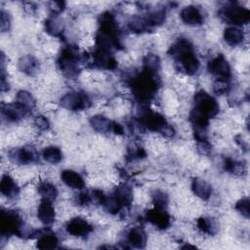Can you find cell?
Segmentation results:
<instances>
[{
	"label": "cell",
	"instance_id": "e575fe53",
	"mask_svg": "<svg viewBox=\"0 0 250 250\" xmlns=\"http://www.w3.org/2000/svg\"><path fill=\"white\" fill-rule=\"evenodd\" d=\"M152 201H153L154 207L165 209L168 203V197L165 192L161 190H155L152 193Z\"/></svg>",
	"mask_w": 250,
	"mask_h": 250
},
{
	"label": "cell",
	"instance_id": "ab89813d",
	"mask_svg": "<svg viewBox=\"0 0 250 250\" xmlns=\"http://www.w3.org/2000/svg\"><path fill=\"white\" fill-rule=\"evenodd\" d=\"M64 5L65 3L62 1H52L49 3V9L54 14V16H56L63 11Z\"/></svg>",
	"mask_w": 250,
	"mask_h": 250
},
{
	"label": "cell",
	"instance_id": "cb8c5ba5",
	"mask_svg": "<svg viewBox=\"0 0 250 250\" xmlns=\"http://www.w3.org/2000/svg\"><path fill=\"white\" fill-rule=\"evenodd\" d=\"M19 68L28 74V75H32L34 73L37 72L38 68H39V62L38 61L32 57V56H24L22 57L20 61H19Z\"/></svg>",
	"mask_w": 250,
	"mask_h": 250
},
{
	"label": "cell",
	"instance_id": "6da1fadb",
	"mask_svg": "<svg viewBox=\"0 0 250 250\" xmlns=\"http://www.w3.org/2000/svg\"><path fill=\"white\" fill-rule=\"evenodd\" d=\"M169 55L180 66V70L188 75H193L199 68L197 59L191 43L186 38L178 39L169 49Z\"/></svg>",
	"mask_w": 250,
	"mask_h": 250
},
{
	"label": "cell",
	"instance_id": "8992f818",
	"mask_svg": "<svg viewBox=\"0 0 250 250\" xmlns=\"http://www.w3.org/2000/svg\"><path fill=\"white\" fill-rule=\"evenodd\" d=\"M193 109L197 110L207 118H213L219 113V104L217 101L205 91H198L193 98Z\"/></svg>",
	"mask_w": 250,
	"mask_h": 250
},
{
	"label": "cell",
	"instance_id": "7c38bea8",
	"mask_svg": "<svg viewBox=\"0 0 250 250\" xmlns=\"http://www.w3.org/2000/svg\"><path fill=\"white\" fill-rule=\"evenodd\" d=\"M93 63L100 68L110 70L115 69L117 66V62L111 52L100 48H96L93 53Z\"/></svg>",
	"mask_w": 250,
	"mask_h": 250
},
{
	"label": "cell",
	"instance_id": "30bf717a",
	"mask_svg": "<svg viewBox=\"0 0 250 250\" xmlns=\"http://www.w3.org/2000/svg\"><path fill=\"white\" fill-rule=\"evenodd\" d=\"M146 219L147 222L160 229H165L169 228L171 224L170 215L166 212L165 209L158 207H154L153 209L148 210L146 213Z\"/></svg>",
	"mask_w": 250,
	"mask_h": 250
},
{
	"label": "cell",
	"instance_id": "ac0fdd59",
	"mask_svg": "<svg viewBox=\"0 0 250 250\" xmlns=\"http://www.w3.org/2000/svg\"><path fill=\"white\" fill-rule=\"evenodd\" d=\"M191 189L193 193L203 200H207L212 193V187L205 180L194 178L191 183Z\"/></svg>",
	"mask_w": 250,
	"mask_h": 250
},
{
	"label": "cell",
	"instance_id": "74e56055",
	"mask_svg": "<svg viewBox=\"0 0 250 250\" xmlns=\"http://www.w3.org/2000/svg\"><path fill=\"white\" fill-rule=\"evenodd\" d=\"M146 151L142 146H133L131 147H129L128 149V156L131 159H141V158H145L146 157Z\"/></svg>",
	"mask_w": 250,
	"mask_h": 250
},
{
	"label": "cell",
	"instance_id": "7a4b0ae2",
	"mask_svg": "<svg viewBox=\"0 0 250 250\" xmlns=\"http://www.w3.org/2000/svg\"><path fill=\"white\" fill-rule=\"evenodd\" d=\"M130 85L135 99L145 104L156 94L159 87V79L157 73L143 68L139 74L132 78Z\"/></svg>",
	"mask_w": 250,
	"mask_h": 250
},
{
	"label": "cell",
	"instance_id": "3957f363",
	"mask_svg": "<svg viewBox=\"0 0 250 250\" xmlns=\"http://www.w3.org/2000/svg\"><path fill=\"white\" fill-rule=\"evenodd\" d=\"M138 117L141 125L152 132H160L165 136H173L174 130L167 123L163 115L151 110L148 106L143 105L139 110Z\"/></svg>",
	"mask_w": 250,
	"mask_h": 250
},
{
	"label": "cell",
	"instance_id": "603a6c76",
	"mask_svg": "<svg viewBox=\"0 0 250 250\" xmlns=\"http://www.w3.org/2000/svg\"><path fill=\"white\" fill-rule=\"evenodd\" d=\"M112 122L108 118H106L104 115H94L90 119V124L93 127V129L99 133H107L111 132Z\"/></svg>",
	"mask_w": 250,
	"mask_h": 250
},
{
	"label": "cell",
	"instance_id": "9a60e30c",
	"mask_svg": "<svg viewBox=\"0 0 250 250\" xmlns=\"http://www.w3.org/2000/svg\"><path fill=\"white\" fill-rule=\"evenodd\" d=\"M182 21L188 25H200L203 23V15L195 6H187L180 13Z\"/></svg>",
	"mask_w": 250,
	"mask_h": 250
},
{
	"label": "cell",
	"instance_id": "f546056e",
	"mask_svg": "<svg viewBox=\"0 0 250 250\" xmlns=\"http://www.w3.org/2000/svg\"><path fill=\"white\" fill-rule=\"evenodd\" d=\"M42 158L49 163L57 164L62 159V153L57 146H48L43 149Z\"/></svg>",
	"mask_w": 250,
	"mask_h": 250
},
{
	"label": "cell",
	"instance_id": "8fae6325",
	"mask_svg": "<svg viewBox=\"0 0 250 250\" xmlns=\"http://www.w3.org/2000/svg\"><path fill=\"white\" fill-rule=\"evenodd\" d=\"M10 159L17 164H29L35 162L38 158V154L31 146H22L15 148L9 153Z\"/></svg>",
	"mask_w": 250,
	"mask_h": 250
},
{
	"label": "cell",
	"instance_id": "d590c367",
	"mask_svg": "<svg viewBox=\"0 0 250 250\" xmlns=\"http://www.w3.org/2000/svg\"><path fill=\"white\" fill-rule=\"evenodd\" d=\"M230 85L227 79L218 78L213 84V91L218 95L227 94L229 91Z\"/></svg>",
	"mask_w": 250,
	"mask_h": 250
},
{
	"label": "cell",
	"instance_id": "484cf974",
	"mask_svg": "<svg viewBox=\"0 0 250 250\" xmlns=\"http://www.w3.org/2000/svg\"><path fill=\"white\" fill-rule=\"evenodd\" d=\"M128 27L132 32H135V33H144L151 29L146 18L139 17V16H136L130 19V21H128Z\"/></svg>",
	"mask_w": 250,
	"mask_h": 250
},
{
	"label": "cell",
	"instance_id": "f1b7e54d",
	"mask_svg": "<svg viewBox=\"0 0 250 250\" xmlns=\"http://www.w3.org/2000/svg\"><path fill=\"white\" fill-rule=\"evenodd\" d=\"M38 193L42 196V198L52 201L58 196V189L49 182H41L38 186Z\"/></svg>",
	"mask_w": 250,
	"mask_h": 250
},
{
	"label": "cell",
	"instance_id": "e0dca14e",
	"mask_svg": "<svg viewBox=\"0 0 250 250\" xmlns=\"http://www.w3.org/2000/svg\"><path fill=\"white\" fill-rule=\"evenodd\" d=\"M62 181L69 188L81 189L85 187L84 179L80 174L73 170H63L61 174Z\"/></svg>",
	"mask_w": 250,
	"mask_h": 250
},
{
	"label": "cell",
	"instance_id": "52a82bcc",
	"mask_svg": "<svg viewBox=\"0 0 250 250\" xmlns=\"http://www.w3.org/2000/svg\"><path fill=\"white\" fill-rule=\"evenodd\" d=\"M222 17L229 23L235 25H242L248 23L250 21V12L248 9L237 5L236 3H230L225 7L222 12Z\"/></svg>",
	"mask_w": 250,
	"mask_h": 250
},
{
	"label": "cell",
	"instance_id": "5bb4252c",
	"mask_svg": "<svg viewBox=\"0 0 250 250\" xmlns=\"http://www.w3.org/2000/svg\"><path fill=\"white\" fill-rule=\"evenodd\" d=\"M28 111L19 104H2L1 113L3 118L9 122H17L21 120Z\"/></svg>",
	"mask_w": 250,
	"mask_h": 250
},
{
	"label": "cell",
	"instance_id": "5b68a950",
	"mask_svg": "<svg viewBox=\"0 0 250 250\" xmlns=\"http://www.w3.org/2000/svg\"><path fill=\"white\" fill-rule=\"evenodd\" d=\"M78 53L72 46H67L62 49L58 64L62 73L67 77H75L78 74Z\"/></svg>",
	"mask_w": 250,
	"mask_h": 250
},
{
	"label": "cell",
	"instance_id": "4316f807",
	"mask_svg": "<svg viewBox=\"0 0 250 250\" xmlns=\"http://www.w3.org/2000/svg\"><path fill=\"white\" fill-rule=\"evenodd\" d=\"M58 238L53 232H46L39 236L36 242L38 249H55L58 246Z\"/></svg>",
	"mask_w": 250,
	"mask_h": 250
},
{
	"label": "cell",
	"instance_id": "7bdbcfd3",
	"mask_svg": "<svg viewBox=\"0 0 250 250\" xmlns=\"http://www.w3.org/2000/svg\"><path fill=\"white\" fill-rule=\"evenodd\" d=\"M1 30L3 32L7 31L10 27V18H9V15L5 12V11H1Z\"/></svg>",
	"mask_w": 250,
	"mask_h": 250
},
{
	"label": "cell",
	"instance_id": "277c9868",
	"mask_svg": "<svg viewBox=\"0 0 250 250\" xmlns=\"http://www.w3.org/2000/svg\"><path fill=\"white\" fill-rule=\"evenodd\" d=\"M0 231L3 236L15 234L23 237L25 234H28L24 229L21 218L13 210H3L1 212Z\"/></svg>",
	"mask_w": 250,
	"mask_h": 250
},
{
	"label": "cell",
	"instance_id": "f6af8a7d",
	"mask_svg": "<svg viewBox=\"0 0 250 250\" xmlns=\"http://www.w3.org/2000/svg\"><path fill=\"white\" fill-rule=\"evenodd\" d=\"M182 248H184V249H185V248H195V246H192V245H188H188L182 246Z\"/></svg>",
	"mask_w": 250,
	"mask_h": 250
},
{
	"label": "cell",
	"instance_id": "d4e9b609",
	"mask_svg": "<svg viewBox=\"0 0 250 250\" xmlns=\"http://www.w3.org/2000/svg\"><path fill=\"white\" fill-rule=\"evenodd\" d=\"M244 35L242 30L237 27L230 26L225 29L224 31V39L230 46H236L243 41Z\"/></svg>",
	"mask_w": 250,
	"mask_h": 250
},
{
	"label": "cell",
	"instance_id": "9c48e42d",
	"mask_svg": "<svg viewBox=\"0 0 250 250\" xmlns=\"http://www.w3.org/2000/svg\"><path fill=\"white\" fill-rule=\"evenodd\" d=\"M208 71L222 79H229L230 76V67L226 58L220 54L208 62Z\"/></svg>",
	"mask_w": 250,
	"mask_h": 250
},
{
	"label": "cell",
	"instance_id": "44dd1931",
	"mask_svg": "<svg viewBox=\"0 0 250 250\" xmlns=\"http://www.w3.org/2000/svg\"><path fill=\"white\" fill-rule=\"evenodd\" d=\"M46 32L54 37H61L63 32V22L58 16H52L45 21Z\"/></svg>",
	"mask_w": 250,
	"mask_h": 250
},
{
	"label": "cell",
	"instance_id": "b9f144b4",
	"mask_svg": "<svg viewBox=\"0 0 250 250\" xmlns=\"http://www.w3.org/2000/svg\"><path fill=\"white\" fill-rule=\"evenodd\" d=\"M91 197H92V200H94L95 202H97V203H99L101 205H103L104 203L105 198H106L104 193L102 190H100V189H94L92 191Z\"/></svg>",
	"mask_w": 250,
	"mask_h": 250
},
{
	"label": "cell",
	"instance_id": "7402d4cb",
	"mask_svg": "<svg viewBox=\"0 0 250 250\" xmlns=\"http://www.w3.org/2000/svg\"><path fill=\"white\" fill-rule=\"evenodd\" d=\"M0 191L5 196L13 198L18 195L19 188L15 181L9 175H3L0 181Z\"/></svg>",
	"mask_w": 250,
	"mask_h": 250
},
{
	"label": "cell",
	"instance_id": "d6986e66",
	"mask_svg": "<svg viewBox=\"0 0 250 250\" xmlns=\"http://www.w3.org/2000/svg\"><path fill=\"white\" fill-rule=\"evenodd\" d=\"M112 195L123 207H129L133 200V190L128 185H121L115 188Z\"/></svg>",
	"mask_w": 250,
	"mask_h": 250
},
{
	"label": "cell",
	"instance_id": "60d3db41",
	"mask_svg": "<svg viewBox=\"0 0 250 250\" xmlns=\"http://www.w3.org/2000/svg\"><path fill=\"white\" fill-rule=\"evenodd\" d=\"M91 201H92V197L87 191L80 192L76 196V202L81 206H87L90 204Z\"/></svg>",
	"mask_w": 250,
	"mask_h": 250
},
{
	"label": "cell",
	"instance_id": "4dcf8cb0",
	"mask_svg": "<svg viewBox=\"0 0 250 250\" xmlns=\"http://www.w3.org/2000/svg\"><path fill=\"white\" fill-rule=\"evenodd\" d=\"M17 104L27 111H30L35 106V100L29 92L21 90L17 94Z\"/></svg>",
	"mask_w": 250,
	"mask_h": 250
},
{
	"label": "cell",
	"instance_id": "2e32d148",
	"mask_svg": "<svg viewBox=\"0 0 250 250\" xmlns=\"http://www.w3.org/2000/svg\"><path fill=\"white\" fill-rule=\"evenodd\" d=\"M37 217L46 226H49L54 223L56 214L55 209L51 203V200L42 198L37 208Z\"/></svg>",
	"mask_w": 250,
	"mask_h": 250
},
{
	"label": "cell",
	"instance_id": "f35d334b",
	"mask_svg": "<svg viewBox=\"0 0 250 250\" xmlns=\"http://www.w3.org/2000/svg\"><path fill=\"white\" fill-rule=\"evenodd\" d=\"M34 125L36 126V128H38L41 131H46L49 129L50 127V122L47 119V117L43 116V115H38L35 117L34 119Z\"/></svg>",
	"mask_w": 250,
	"mask_h": 250
},
{
	"label": "cell",
	"instance_id": "ee69618b",
	"mask_svg": "<svg viewBox=\"0 0 250 250\" xmlns=\"http://www.w3.org/2000/svg\"><path fill=\"white\" fill-rule=\"evenodd\" d=\"M111 132L114 133L115 135H123L124 133V130L122 128V126L117 123V122H112V127H111Z\"/></svg>",
	"mask_w": 250,
	"mask_h": 250
},
{
	"label": "cell",
	"instance_id": "8d00e7d4",
	"mask_svg": "<svg viewBox=\"0 0 250 250\" xmlns=\"http://www.w3.org/2000/svg\"><path fill=\"white\" fill-rule=\"evenodd\" d=\"M235 209L245 218H249V199L247 197L239 199L235 204Z\"/></svg>",
	"mask_w": 250,
	"mask_h": 250
},
{
	"label": "cell",
	"instance_id": "d6a6232c",
	"mask_svg": "<svg viewBox=\"0 0 250 250\" xmlns=\"http://www.w3.org/2000/svg\"><path fill=\"white\" fill-rule=\"evenodd\" d=\"M143 64L144 69L157 73V71L160 68V60L158 56L154 54H147L143 59Z\"/></svg>",
	"mask_w": 250,
	"mask_h": 250
},
{
	"label": "cell",
	"instance_id": "83f0119b",
	"mask_svg": "<svg viewBox=\"0 0 250 250\" xmlns=\"http://www.w3.org/2000/svg\"><path fill=\"white\" fill-rule=\"evenodd\" d=\"M196 225H197V228L200 231H202L204 233H207V234H210V235H214L218 231V225L211 218L201 217L197 220Z\"/></svg>",
	"mask_w": 250,
	"mask_h": 250
},
{
	"label": "cell",
	"instance_id": "4fadbf2b",
	"mask_svg": "<svg viewBox=\"0 0 250 250\" xmlns=\"http://www.w3.org/2000/svg\"><path fill=\"white\" fill-rule=\"evenodd\" d=\"M65 229L70 235L78 237H85L93 230L92 226L86 220L79 217L71 219L66 224Z\"/></svg>",
	"mask_w": 250,
	"mask_h": 250
},
{
	"label": "cell",
	"instance_id": "1f68e13d",
	"mask_svg": "<svg viewBox=\"0 0 250 250\" xmlns=\"http://www.w3.org/2000/svg\"><path fill=\"white\" fill-rule=\"evenodd\" d=\"M224 169L233 175H242L245 172V166L242 162L233 160L231 158H226L224 161Z\"/></svg>",
	"mask_w": 250,
	"mask_h": 250
},
{
	"label": "cell",
	"instance_id": "ba28073f",
	"mask_svg": "<svg viewBox=\"0 0 250 250\" xmlns=\"http://www.w3.org/2000/svg\"><path fill=\"white\" fill-rule=\"evenodd\" d=\"M62 107L69 110H83L91 105V100L82 92H70L61 99Z\"/></svg>",
	"mask_w": 250,
	"mask_h": 250
},
{
	"label": "cell",
	"instance_id": "ffe728a7",
	"mask_svg": "<svg viewBox=\"0 0 250 250\" xmlns=\"http://www.w3.org/2000/svg\"><path fill=\"white\" fill-rule=\"evenodd\" d=\"M129 243L135 248H144L146 244V234L143 228L134 227L128 231Z\"/></svg>",
	"mask_w": 250,
	"mask_h": 250
},
{
	"label": "cell",
	"instance_id": "836d02e7",
	"mask_svg": "<svg viewBox=\"0 0 250 250\" xmlns=\"http://www.w3.org/2000/svg\"><path fill=\"white\" fill-rule=\"evenodd\" d=\"M147 23L149 24V26L151 28L158 26L160 24H162V22L165 20V11L162 9L159 10H154L152 12H150L147 16L145 17Z\"/></svg>",
	"mask_w": 250,
	"mask_h": 250
}]
</instances>
